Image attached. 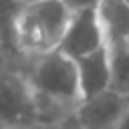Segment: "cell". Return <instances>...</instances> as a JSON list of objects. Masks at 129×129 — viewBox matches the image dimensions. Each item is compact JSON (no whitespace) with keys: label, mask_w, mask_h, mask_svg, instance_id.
Masks as SVG:
<instances>
[{"label":"cell","mask_w":129,"mask_h":129,"mask_svg":"<svg viewBox=\"0 0 129 129\" xmlns=\"http://www.w3.org/2000/svg\"><path fill=\"white\" fill-rule=\"evenodd\" d=\"M73 12L62 0H30L16 22V48L40 56L56 50Z\"/></svg>","instance_id":"6da1fadb"},{"label":"cell","mask_w":129,"mask_h":129,"mask_svg":"<svg viewBox=\"0 0 129 129\" xmlns=\"http://www.w3.org/2000/svg\"><path fill=\"white\" fill-rule=\"evenodd\" d=\"M28 83L36 93L38 103L46 101L52 107L77 109L83 101L77 60L60 50H50L36 56Z\"/></svg>","instance_id":"7a4b0ae2"},{"label":"cell","mask_w":129,"mask_h":129,"mask_svg":"<svg viewBox=\"0 0 129 129\" xmlns=\"http://www.w3.org/2000/svg\"><path fill=\"white\" fill-rule=\"evenodd\" d=\"M42 115L28 79L0 75V129H32Z\"/></svg>","instance_id":"3957f363"},{"label":"cell","mask_w":129,"mask_h":129,"mask_svg":"<svg viewBox=\"0 0 129 129\" xmlns=\"http://www.w3.org/2000/svg\"><path fill=\"white\" fill-rule=\"evenodd\" d=\"M129 109V95L107 89L95 97L83 99L75 109L77 125L83 129H115Z\"/></svg>","instance_id":"277c9868"},{"label":"cell","mask_w":129,"mask_h":129,"mask_svg":"<svg viewBox=\"0 0 129 129\" xmlns=\"http://www.w3.org/2000/svg\"><path fill=\"white\" fill-rule=\"evenodd\" d=\"M103 46H107V38H105V32H103L97 12L81 10V12H73L56 50H60L62 54L77 60V58L87 56Z\"/></svg>","instance_id":"5b68a950"},{"label":"cell","mask_w":129,"mask_h":129,"mask_svg":"<svg viewBox=\"0 0 129 129\" xmlns=\"http://www.w3.org/2000/svg\"><path fill=\"white\" fill-rule=\"evenodd\" d=\"M77 71H79V85L83 99L95 97L111 89V62H109L107 46L77 58Z\"/></svg>","instance_id":"8992f818"},{"label":"cell","mask_w":129,"mask_h":129,"mask_svg":"<svg viewBox=\"0 0 129 129\" xmlns=\"http://www.w3.org/2000/svg\"><path fill=\"white\" fill-rule=\"evenodd\" d=\"M95 12L103 26L107 44L129 40V2L127 0H101Z\"/></svg>","instance_id":"52a82bcc"},{"label":"cell","mask_w":129,"mask_h":129,"mask_svg":"<svg viewBox=\"0 0 129 129\" xmlns=\"http://www.w3.org/2000/svg\"><path fill=\"white\" fill-rule=\"evenodd\" d=\"M109 62H111V89L129 95V40L109 42Z\"/></svg>","instance_id":"ba28073f"},{"label":"cell","mask_w":129,"mask_h":129,"mask_svg":"<svg viewBox=\"0 0 129 129\" xmlns=\"http://www.w3.org/2000/svg\"><path fill=\"white\" fill-rule=\"evenodd\" d=\"M24 0H0V42L16 46V22Z\"/></svg>","instance_id":"9c48e42d"},{"label":"cell","mask_w":129,"mask_h":129,"mask_svg":"<svg viewBox=\"0 0 129 129\" xmlns=\"http://www.w3.org/2000/svg\"><path fill=\"white\" fill-rule=\"evenodd\" d=\"M71 12H81V10H95L101 0H62Z\"/></svg>","instance_id":"30bf717a"},{"label":"cell","mask_w":129,"mask_h":129,"mask_svg":"<svg viewBox=\"0 0 129 129\" xmlns=\"http://www.w3.org/2000/svg\"><path fill=\"white\" fill-rule=\"evenodd\" d=\"M115 129H129V109H127V113L123 115V119L119 121V125Z\"/></svg>","instance_id":"8fae6325"},{"label":"cell","mask_w":129,"mask_h":129,"mask_svg":"<svg viewBox=\"0 0 129 129\" xmlns=\"http://www.w3.org/2000/svg\"><path fill=\"white\" fill-rule=\"evenodd\" d=\"M73 129H83V127H79V125H75V127H73Z\"/></svg>","instance_id":"7c38bea8"},{"label":"cell","mask_w":129,"mask_h":129,"mask_svg":"<svg viewBox=\"0 0 129 129\" xmlns=\"http://www.w3.org/2000/svg\"><path fill=\"white\" fill-rule=\"evenodd\" d=\"M24 2H30V0H24Z\"/></svg>","instance_id":"4fadbf2b"},{"label":"cell","mask_w":129,"mask_h":129,"mask_svg":"<svg viewBox=\"0 0 129 129\" xmlns=\"http://www.w3.org/2000/svg\"><path fill=\"white\" fill-rule=\"evenodd\" d=\"M127 2H129V0H127Z\"/></svg>","instance_id":"5bb4252c"}]
</instances>
